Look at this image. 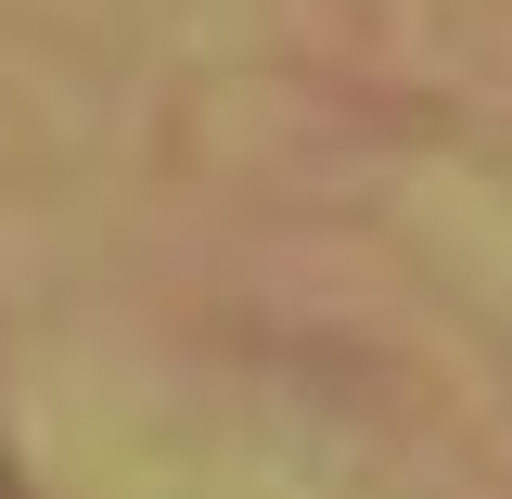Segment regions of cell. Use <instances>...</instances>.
Here are the masks:
<instances>
[{"label": "cell", "mask_w": 512, "mask_h": 499, "mask_svg": "<svg viewBox=\"0 0 512 499\" xmlns=\"http://www.w3.org/2000/svg\"><path fill=\"white\" fill-rule=\"evenodd\" d=\"M0 499H39V487H26V461H13V423H0Z\"/></svg>", "instance_id": "6da1fadb"}]
</instances>
